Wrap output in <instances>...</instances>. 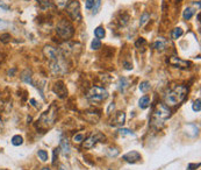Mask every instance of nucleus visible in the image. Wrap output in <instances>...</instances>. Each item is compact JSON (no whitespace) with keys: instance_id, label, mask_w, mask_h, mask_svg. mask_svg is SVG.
<instances>
[{"instance_id":"393cba45","label":"nucleus","mask_w":201,"mask_h":170,"mask_svg":"<svg viewBox=\"0 0 201 170\" xmlns=\"http://www.w3.org/2000/svg\"><path fill=\"white\" fill-rule=\"evenodd\" d=\"M149 20H150V14H149L148 12H144L143 14H142V17H141V19H140V27H143Z\"/></svg>"},{"instance_id":"ea45409f","label":"nucleus","mask_w":201,"mask_h":170,"mask_svg":"<svg viewBox=\"0 0 201 170\" xmlns=\"http://www.w3.org/2000/svg\"><path fill=\"white\" fill-rule=\"evenodd\" d=\"M31 103L33 104V105H34V106H36V102H35V100H34V99H31Z\"/></svg>"},{"instance_id":"b1692460","label":"nucleus","mask_w":201,"mask_h":170,"mask_svg":"<svg viewBox=\"0 0 201 170\" xmlns=\"http://www.w3.org/2000/svg\"><path fill=\"white\" fill-rule=\"evenodd\" d=\"M117 132H119V134L121 136H135V134L130 129H128V128H120Z\"/></svg>"},{"instance_id":"423d86ee","label":"nucleus","mask_w":201,"mask_h":170,"mask_svg":"<svg viewBox=\"0 0 201 170\" xmlns=\"http://www.w3.org/2000/svg\"><path fill=\"white\" fill-rule=\"evenodd\" d=\"M66 12L70 15V18L72 20H80L81 19V14H80V4L78 0H72L67 4Z\"/></svg>"},{"instance_id":"37998d69","label":"nucleus","mask_w":201,"mask_h":170,"mask_svg":"<svg viewBox=\"0 0 201 170\" xmlns=\"http://www.w3.org/2000/svg\"><path fill=\"white\" fill-rule=\"evenodd\" d=\"M0 170H7V169H0Z\"/></svg>"},{"instance_id":"dca6fc26","label":"nucleus","mask_w":201,"mask_h":170,"mask_svg":"<svg viewBox=\"0 0 201 170\" xmlns=\"http://www.w3.org/2000/svg\"><path fill=\"white\" fill-rule=\"evenodd\" d=\"M94 35H95V37H97L98 40H101V39H104L105 35H106V31H105L104 27H101V26L97 27V28L94 29Z\"/></svg>"},{"instance_id":"bb28decb","label":"nucleus","mask_w":201,"mask_h":170,"mask_svg":"<svg viewBox=\"0 0 201 170\" xmlns=\"http://www.w3.org/2000/svg\"><path fill=\"white\" fill-rule=\"evenodd\" d=\"M107 154L109 155L110 157H115V156L119 155V150H117V148H115V147H109L107 149Z\"/></svg>"},{"instance_id":"412c9836","label":"nucleus","mask_w":201,"mask_h":170,"mask_svg":"<svg viewBox=\"0 0 201 170\" xmlns=\"http://www.w3.org/2000/svg\"><path fill=\"white\" fill-rule=\"evenodd\" d=\"M22 143H23V138L21 135H14L12 138L13 146H21Z\"/></svg>"},{"instance_id":"9d476101","label":"nucleus","mask_w":201,"mask_h":170,"mask_svg":"<svg viewBox=\"0 0 201 170\" xmlns=\"http://www.w3.org/2000/svg\"><path fill=\"white\" fill-rule=\"evenodd\" d=\"M52 91L55 92L56 94L58 96V98H61V99L65 98V97H66V94H67L66 86L64 85V83H63L62 80H59V82L55 83L54 87H52Z\"/></svg>"},{"instance_id":"c9c22d12","label":"nucleus","mask_w":201,"mask_h":170,"mask_svg":"<svg viewBox=\"0 0 201 170\" xmlns=\"http://www.w3.org/2000/svg\"><path fill=\"white\" fill-rule=\"evenodd\" d=\"M123 67H124L126 70H131L133 69V64H130L128 62H123Z\"/></svg>"},{"instance_id":"a878e982","label":"nucleus","mask_w":201,"mask_h":170,"mask_svg":"<svg viewBox=\"0 0 201 170\" xmlns=\"http://www.w3.org/2000/svg\"><path fill=\"white\" fill-rule=\"evenodd\" d=\"M37 156H38L40 160L43 161V162H47V161H48V153L45 152V150H42V149L38 150V152H37Z\"/></svg>"},{"instance_id":"cd10ccee","label":"nucleus","mask_w":201,"mask_h":170,"mask_svg":"<svg viewBox=\"0 0 201 170\" xmlns=\"http://www.w3.org/2000/svg\"><path fill=\"white\" fill-rule=\"evenodd\" d=\"M91 48L93 49V50H99V49L101 48V42H100V40L94 39L91 43Z\"/></svg>"},{"instance_id":"4be33fe9","label":"nucleus","mask_w":201,"mask_h":170,"mask_svg":"<svg viewBox=\"0 0 201 170\" xmlns=\"http://www.w3.org/2000/svg\"><path fill=\"white\" fill-rule=\"evenodd\" d=\"M183 34H184L183 29H181L180 27H177V28H174V29L172 31V39H173V40H178Z\"/></svg>"},{"instance_id":"f03ea898","label":"nucleus","mask_w":201,"mask_h":170,"mask_svg":"<svg viewBox=\"0 0 201 170\" xmlns=\"http://www.w3.org/2000/svg\"><path fill=\"white\" fill-rule=\"evenodd\" d=\"M56 118H57V107L55 105H51L44 113L41 114L40 119H38V126L37 128L42 129V131H45V129H49L51 127L56 121Z\"/></svg>"},{"instance_id":"473e14b6","label":"nucleus","mask_w":201,"mask_h":170,"mask_svg":"<svg viewBox=\"0 0 201 170\" xmlns=\"http://www.w3.org/2000/svg\"><path fill=\"white\" fill-rule=\"evenodd\" d=\"M146 44V41L145 39H143V37H140L137 41H136V43H135V46H136V48L141 49V47H143V46H145Z\"/></svg>"},{"instance_id":"7c9ffc66","label":"nucleus","mask_w":201,"mask_h":170,"mask_svg":"<svg viewBox=\"0 0 201 170\" xmlns=\"http://www.w3.org/2000/svg\"><path fill=\"white\" fill-rule=\"evenodd\" d=\"M95 2H97V0H86L85 1L86 9H92V8H94Z\"/></svg>"},{"instance_id":"6e6552de","label":"nucleus","mask_w":201,"mask_h":170,"mask_svg":"<svg viewBox=\"0 0 201 170\" xmlns=\"http://www.w3.org/2000/svg\"><path fill=\"white\" fill-rule=\"evenodd\" d=\"M102 140H105V135L102 133H100V132L93 133L91 136H88L87 139L84 140V145H83V147L86 148V149H90V148L94 147L98 142H100V141H102Z\"/></svg>"},{"instance_id":"79ce46f5","label":"nucleus","mask_w":201,"mask_h":170,"mask_svg":"<svg viewBox=\"0 0 201 170\" xmlns=\"http://www.w3.org/2000/svg\"><path fill=\"white\" fill-rule=\"evenodd\" d=\"M42 170H51V169H49V168H43Z\"/></svg>"},{"instance_id":"6ab92c4d","label":"nucleus","mask_w":201,"mask_h":170,"mask_svg":"<svg viewBox=\"0 0 201 170\" xmlns=\"http://www.w3.org/2000/svg\"><path fill=\"white\" fill-rule=\"evenodd\" d=\"M195 13L194 8H192V7H187V8H185V11L183 13V17L185 20H189V19L193 17V14Z\"/></svg>"},{"instance_id":"c756f323","label":"nucleus","mask_w":201,"mask_h":170,"mask_svg":"<svg viewBox=\"0 0 201 170\" xmlns=\"http://www.w3.org/2000/svg\"><path fill=\"white\" fill-rule=\"evenodd\" d=\"M55 2L59 8H65L67 6V4L70 2V0H55Z\"/></svg>"},{"instance_id":"f8f14e48","label":"nucleus","mask_w":201,"mask_h":170,"mask_svg":"<svg viewBox=\"0 0 201 170\" xmlns=\"http://www.w3.org/2000/svg\"><path fill=\"white\" fill-rule=\"evenodd\" d=\"M126 122V113L124 112H116L114 119L112 120L113 126H122Z\"/></svg>"},{"instance_id":"a19ab883","label":"nucleus","mask_w":201,"mask_h":170,"mask_svg":"<svg viewBox=\"0 0 201 170\" xmlns=\"http://www.w3.org/2000/svg\"><path fill=\"white\" fill-rule=\"evenodd\" d=\"M61 170H67L66 168H64V167H61Z\"/></svg>"},{"instance_id":"0eeeda50","label":"nucleus","mask_w":201,"mask_h":170,"mask_svg":"<svg viewBox=\"0 0 201 170\" xmlns=\"http://www.w3.org/2000/svg\"><path fill=\"white\" fill-rule=\"evenodd\" d=\"M166 63L172 65V67L178 68V69H183V70L188 69V68H191V65H192L191 62L181 60V58L178 57V56H170V57L166 60Z\"/></svg>"},{"instance_id":"a211bd4d","label":"nucleus","mask_w":201,"mask_h":170,"mask_svg":"<svg viewBox=\"0 0 201 170\" xmlns=\"http://www.w3.org/2000/svg\"><path fill=\"white\" fill-rule=\"evenodd\" d=\"M31 71L29 70H26L24 72L21 73V79L23 80L24 83H28V84H33V80H31Z\"/></svg>"},{"instance_id":"f3484780","label":"nucleus","mask_w":201,"mask_h":170,"mask_svg":"<svg viewBox=\"0 0 201 170\" xmlns=\"http://www.w3.org/2000/svg\"><path fill=\"white\" fill-rule=\"evenodd\" d=\"M138 89H140L141 92L145 93V92H148L151 89V84H150V82H148V80H143V82H141Z\"/></svg>"},{"instance_id":"4c0bfd02","label":"nucleus","mask_w":201,"mask_h":170,"mask_svg":"<svg viewBox=\"0 0 201 170\" xmlns=\"http://www.w3.org/2000/svg\"><path fill=\"white\" fill-rule=\"evenodd\" d=\"M114 107H115L114 103H110V104H109V106H108V109H107V114H110L112 109H114Z\"/></svg>"},{"instance_id":"9b49d317","label":"nucleus","mask_w":201,"mask_h":170,"mask_svg":"<svg viewBox=\"0 0 201 170\" xmlns=\"http://www.w3.org/2000/svg\"><path fill=\"white\" fill-rule=\"evenodd\" d=\"M122 160H124L128 163H136L141 160V154L138 152H136V150H131V152L124 154L122 156Z\"/></svg>"},{"instance_id":"58836bf2","label":"nucleus","mask_w":201,"mask_h":170,"mask_svg":"<svg viewBox=\"0 0 201 170\" xmlns=\"http://www.w3.org/2000/svg\"><path fill=\"white\" fill-rule=\"evenodd\" d=\"M58 150H59V149H57V148L54 150V160H52V163L54 164H55V161H56V155H58Z\"/></svg>"},{"instance_id":"4468645a","label":"nucleus","mask_w":201,"mask_h":170,"mask_svg":"<svg viewBox=\"0 0 201 170\" xmlns=\"http://www.w3.org/2000/svg\"><path fill=\"white\" fill-rule=\"evenodd\" d=\"M61 148H62V152H63L64 155H69V154H70V145H69V142H67V139L62 138Z\"/></svg>"},{"instance_id":"72a5a7b5","label":"nucleus","mask_w":201,"mask_h":170,"mask_svg":"<svg viewBox=\"0 0 201 170\" xmlns=\"http://www.w3.org/2000/svg\"><path fill=\"white\" fill-rule=\"evenodd\" d=\"M36 1L40 4V6L42 7L43 9L50 7V1H49V0H36Z\"/></svg>"},{"instance_id":"e433bc0d","label":"nucleus","mask_w":201,"mask_h":170,"mask_svg":"<svg viewBox=\"0 0 201 170\" xmlns=\"http://www.w3.org/2000/svg\"><path fill=\"white\" fill-rule=\"evenodd\" d=\"M0 8H2V9H5V11H8L9 9V6L5 4V2H2V1H0Z\"/></svg>"},{"instance_id":"f704fd0d","label":"nucleus","mask_w":201,"mask_h":170,"mask_svg":"<svg viewBox=\"0 0 201 170\" xmlns=\"http://www.w3.org/2000/svg\"><path fill=\"white\" fill-rule=\"evenodd\" d=\"M200 167V163H189L188 167H187V169L188 170H195L196 168H199Z\"/></svg>"},{"instance_id":"aec40b11","label":"nucleus","mask_w":201,"mask_h":170,"mask_svg":"<svg viewBox=\"0 0 201 170\" xmlns=\"http://www.w3.org/2000/svg\"><path fill=\"white\" fill-rule=\"evenodd\" d=\"M85 139H86V134L84 133V132H80V133L76 134V135L73 136L72 141L74 143H80V142H83Z\"/></svg>"},{"instance_id":"c03bdc74","label":"nucleus","mask_w":201,"mask_h":170,"mask_svg":"<svg viewBox=\"0 0 201 170\" xmlns=\"http://www.w3.org/2000/svg\"><path fill=\"white\" fill-rule=\"evenodd\" d=\"M0 124H1V119H0Z\"/></svg>"},{"instance_id":"c85d7f7f","label":"nucleus","mask_w":201,"mask_h":170,"mask_svg":"<svg viewBox=\"0 0 201 170\" xmlns=\"http://www.w3.org/2000/svg\"><path fill=\"white\" fill-rule=\"evenodd\" d=\"M11 39H12V36H11V34H8V33H5V34L0 35V41H1L2 43H5V44L9 42Z\"/></svg>"},{"instance_id":"20e7f679","label":"nucleus","mask_w":201,"mask_h":170,"mask_svg":"<svg viewBox=\"0 0 201 170\" xmlns=\"http://www.w3.org/2000/svg\"><path fill=\"white\" fill-rule=\"evenodd\" d=\"M87 99L91 102V103H100V102H104L105 99H107L108 97V92L106 91L102 87H99V86H94L92 87L91 90L87 93Z\"/></svg>"},{"instance_id":"f257e3e1","label":"nucleus","mask_w":201,"mask_h":170,"mask_svg":"<svg viewBox=\"0 0 201 170\" xmlns=\"http://www.w3.org/2000/svg\"><path fill=\"white\" fill-rule=\"evenodd\" d=\"M187 94V87L184 85H178L166 93L164 100L166 106H177L183 102Z\"/></svg>"},{"instance_id":"2eb2a0df","label":"nucleus","mask_w":201,"mask_h":170,"mask_svg":"<svg viewBox=\"0 0 201 170\" xmlns=\"http://www.w3.org/2000/svg\"><path fill=\"white\" fill-rule=\"evenodd\" d=\"M149 105H150V98L148 97V96H143V97H141V99L138 100V106H140L141 109H146V107H149Z\"/></svg>"},{"instance_id":"2f4dec72","label":"nucleus","mask_w":201,"mask_h":170,"mask_svg":"<svg viewBox=\"0 0 201 170\" xmlns=\"http://www.w3.org/2000/svg\"><path fill=\"white\" fill-rule=\"evenodd\" d=\"M192 109L194 112H200L201 111V105H200V99H196L193 105H192Z\"/></svg>"},{"instance_id":"ddd939ff","label":"nucleus","mask_w":201,"mask_h":170,"mask_svg":"<svg viewBox=\"0 0 201 170\" xmlns=\"http://www.w3.org/2000/svg\"><path fill=\"white\" fill-rule=\"evenodd\" d=\"M167 41L165 40L164 37H158L156 41H155V43H153V48L156 49V50H158V51H163V50H165L166 49V47H167Z\"/></svg>"},{"instance_id":"1a4fd4ad","label":"nucleus","mask_w":201,"mask_h":170,"mask_svg":"<svg viewBox=\"0 0 201 170\" xmlns=\"http://www.w3.org/2000/svg\"><path fill=\"white\" fill-rule=\"evenodd\" d=\"M43 54H44V56H45L50 62L57 61V60L62 58L59 50H58L57 48L51 47V46H45L44 49H43Z\"/></svg>"},{"instance_id":"7ed1b4c3","label":"nucleus","mask_w":201,"mask_h":170,"mask_svg":"<svg viewBox=\"0 0 201 170\" xmlns=\"http://www.w3.org/2000/svg\"><path fill=\"white\" fill-rule=\"evenodd\" d=\"M171 116V111L169 109V107L164 105V104H158L156 106V109L153 111V119H151V122L155 127H162L163 124L166 119H169Z\"/></svg>"},{"instance_id":"39448f33","label":"nucleus","mask_w":201,"mask_h":170,"mask_svg":"<svg viewBox=\"0 0 201 170\" xmlns=\"http://www.w3.org/2000/svg\"><path fill=\"white\" fill-rule=\"evenodd\" d=\"M56 33L62 37V39H64V40H67V39H70V37L73 35V26L69 21L66 20H61L58 24H57V27H56Z\"/></svg>"},{"instance_id":"5701e85b","label":"nucleus","mask_w":201,"mask_h":170,"mask_svg":"<svg viewBox=\"0 0 201 170\" xmlns=\"http://www.w3.org/2000/svg\"><path fill=\"white\" fill-rule=\"evenodd\" d=\"M127 86H128V80H127V78L121 77V78L119 79V89H120V91L124 92Z\"/></svg>"}]
</instances>
